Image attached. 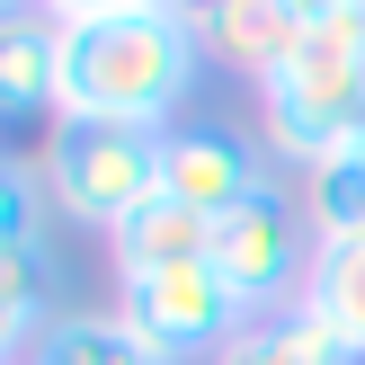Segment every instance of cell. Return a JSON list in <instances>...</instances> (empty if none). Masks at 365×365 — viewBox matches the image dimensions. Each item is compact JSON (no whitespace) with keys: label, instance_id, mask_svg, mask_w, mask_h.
Segmentation results:
<instances>
[{"label":"cell","instance_id":"6da1fadb","mask_svg":"<svg viewBox=\"0 0 365 365\" xmlns=\"http://www.w3.org/2000/svg\"><path fill=\"white\" fill-rule=\"evenodd\" d=\"M196 81H205V36L187 0H63L53 125L178 134Z\"/></svg>","mask_w":365,"mask_h":365},{"label":"cell","instance_id":"7a4b0ae2","mask_svg":"<svg viewBox=\"0 0 365 365\" xmlns=\"http://www.w3.org/2000/svg\"><path fill=\"white\" fill-rule=\"evenodd\" d=\"M267 143L294 170L365 143V0H303V45L285 71L259 81Z\"/></svg>","mask_w":365,"mask_h":365},{"label":"cell","instance_id":"3957f363","mask_svg":"<svg viewBox=\"0 0 365 365\" xmlns=\"http://www.w3.org/2000/svg\"><path fill=\"white\" fill-rule=\"evenodd\" d=\"M160 196V134H125V125H53L45 143V205L63 223H134Z\"/></svg>","mask_w":365,"mask_h":365},{"label":"cell","instance_id":"277c9868","mask_svg":"<svg viewBox=\"0 0 365 365\" xmlns=\"http://www.w3.org/2000/svg\"><path fill=\"white\" fill-rule=\"evenodd\" d=\"M312 250L321 241H312V223H303V205H285L277 187H259L250 205H232L223 223H214L205 267L250 303V321H267V312H294V303H303Z\"/></svg>","mask_w":365,"mask_h":365},{"label":"cell","instance_id":"5b68a950","mask_svg":"<svg viewBox=\"0 0 365 365\" xmlns=\"http://www.w3.org/2000/svg\"><path fill=\"white\" fill-rule=\"evenodd\" d=\"M116 312L134 321V330L152 339L170 365H187V356H205V365H214L232 339L250 330V303L232 294V285L214 277L205 259H196V267H160V277H134Z\"/></svg>","mask_w":365,"mask_h":365},{"label":"cell","instance_id":"8992f818","mask_svg":"<svg viewBox=\"0 0 365 365\" xmlns=\"http://www.w3.org/2000/svg\"><path fill=\"white\" fill-rule=\"evenodd\" d=\"M259 187H277L267 178V152L241 134V125L223 116H187L178 134H160V196L187 214H205V223H223L232 205H250Z\"/></svg>","mask_w":365,"mask_h":365},{"label":"cell","instance_id":"52a82bcc","mask_svg":"<svg viewBox=\"0 0 365 365\" xmlns=\"http://www.w3.org/2000/svg\"><path fill=\"white\" fill-rule=\"evenodd\" d=\"M53 89H63V9L0 0V125L53 116Z\"/></svg>","mask_w":365,"mask_h":365},{"label":"cell","instance_id":"ba28073f","mask_svg":"<svg viewBox=\"0 0 365 365\" xmlns=\"http://www.w3.org/2000/svg\"><path fill=\"white\" fill-rule=\"evenodd\" d=\"M196 36H205V63L267 81L303 45V0H214V9H196Z\"/></svg>","mask_w":365,"mask_h":365},{"label":"cell","instance_id":"9c48e42d","mask_svg":"<svg viewBox=\"0 0 365 365\" xmlns=\"http://www.w3.org/2000/svg\"><path fill=\"white\" fill-rule=\"evenodd\" d=\"M107 250H116V277L134 285V277H160V267H196V259L214 250V223L187 214V205H170V196H152L134 223L107 232Z\"/></svg>","mask_w":365,"mask_h":365},{"label":"cell","instance_id":"30bf717a","mask_svg":"<svg viewBox=\"0 0 365 365\" xmlns=\"http://www.w3.org/2000/svg\"><path fill=\"white\" fill-rule=\"evenodd\" d=\"M45 321H53V241L36 232V241L0 250V365H27Z\"/></svg>","mask_w":365,"mask_h":365},{"label":"cell","instance_id":"8fae6325","mask_svg":"<svg viewBox=\"0 0 365 365\" xmlns=\"http://www.w3.org/2000/svg\"><path fill=\"white\" fill-rule=\"evenodd\" d=\"M27 365H170L125 312H53L45 339L27 348Z\"/></svg>","mask_w":365,"mask_h":365},{"label":"cell","instance_id":"7c38bea8","mask_svg":"<svg viewBox=\"0 0 365 365\" xmlns=\"http://www.w3.org/2000/svg\"><path fill=\"white\" fill-rule=\"evenodd\" d=\"M303 312H312L348 356H365V241H321V250H312Z\"/></svg>","mask_w":365,"mask_h":365},{"label":"cell","instance_id":"4fadbf2b","mask_svg":"<svg viewBox=\"0 0 365 365\" xmlns=\"http://www.w3.org/2000/svg\"><path fill=\"white\" fill-rule=\"evenodd\" d=\"M214 365H356V356H348V348H339V339H330V330H321V321L294 303V312L250 321V330L232 339V348L214 356Z\"/></svg>","mask_w":365,"mask_h":365},{"label":"cell","instance_id":"5bb4252c","mask_svg":"<svg viewBox=\"0 0 365 365\" xmlns=\"http://www.w3.org/2000/svg\"><path fill=\"white\" fill-rule=\"evenodd\" d=\"M303 223H312V241H365V143L303 170Z\"/></svg>","mask_w":365,"mask_h":365},{"label":"cell","instance_id":"9a60e30c","mask_svg":"<svg viewBox=\"0 0 365 365\" xmlns=\"http://www.w3.org/2000/svg\"><path fill=\"white\" fill-rule=\"evenodd\" d=\"M36 232H45V178H27L9 152H0V250L36 241Z\"/></svg>","mask_w":365,"mask_h":365}]
</instances>
